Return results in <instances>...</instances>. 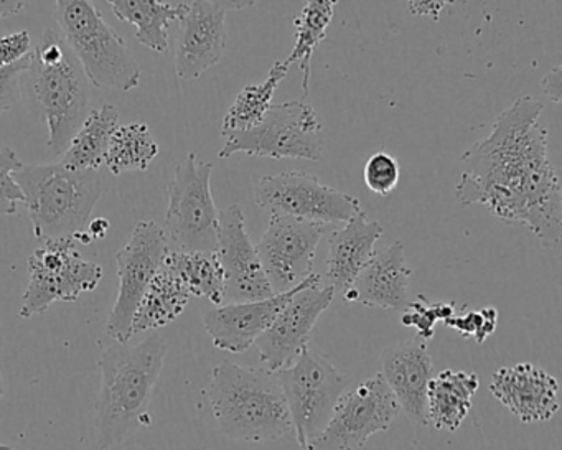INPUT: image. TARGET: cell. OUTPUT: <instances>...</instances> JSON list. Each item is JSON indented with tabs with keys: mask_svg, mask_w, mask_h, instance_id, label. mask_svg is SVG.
Instances as JSON below:
<instances>
[{
	"mask_svg": "<svg viewBox=\"0 0 562 450\" xmlns=\"http://www.w3.org/2000/svg\"><path fill=\"white\" fill-rule=\"evenodd\" d=\"M542 106L521 97L506 108L485 139L460 157L456 185L460 206L483 205L506 223H522L542 248L562 239L561 185L548 156V131L539 124Z\"/></svg>",
	"mask_w": 562,
	"mask_h": 450,
	"instance_id": "6da1fadb",
	"label": "cell"
},
{
	"mask_svg": "<svg viewBox=\"0 0 562 450\" xmlns=\"http://www.w3.org/2000/svg\"><path fill=\"white\" fill-rule=\"evenodd\" d=\"M167 350L169 345L159 334L134 347L113 341L104 348L97 406L98 450L121 446L140 426L149 424L146 407L162 374Z\"/></svg>",
	"mask_w": 562,
	"mask_h": 450,
	"instance_id": "7a4b0ae2",
	"label": "cell"
},
{
	"mask_svg": "<svg viewBox=\"0 0 562 450\" xmlns=\"http://www.w3.org/2000/svg\"><path fill=\"white\" fill-rule=\"evenodd\" d=\"M206 397L220 430L229 439L268 442L292 430L276 371L222 361L213 368Z\"/></svg>",
	"mask_w": 562,
	"mask_h": 450,
	"instance_id": "3957f363",
	"label": "cell"
},
{
	"mask_svg": "<svg viewBox=\"0 0 562 450\" xmlns=\"http://www.w3.org/2000/svg\"><path fill=\"white\" fill-rule=\"evenodd\" d=\"M38 241L74 238L85 232L103 193L98 170H71L64 164L24 166L14 173Z\"/></svg>",
	"mask_w": 562,
	"mask_h": 450,
	"instance_id": "277c9868",
	"label": "cell"
},
{
	"mask_svg": "<svg viewBox=\"0 0 562 450\" xmlns=\"http://www.w3.org/2000/svg\"><path fill=\"white\" fill-rule=\"evenodd\" d=\"M25 75L47 123V147L55 156H64L90 113V83L60 31L44 32Z\"/></svg>",
	"mask_w": 562,
	"mask_h": 450,
	"instance_id": "5b68a950",
	"label": "cell"
},
{
	"mask_svg": "<svg viewBox=\"0 0 562 450\" xmlns=\"http://www.w3.org/2000/svg\"><path fill=\"white\" fill-rule=\"evenodd\" d=\"M55 14L61 35L98 90L127 93L139 87L140 67L126 41L88 0H58Z\"/></svg>",
	"mask_w": 562,
	"mask_h": 450,
	"instance_id": "8992f818",
	"label": "cell"
},
{
	"mask_svg": "<svg viewBox=\"0 0 562 450\" xmlns=\"http://www.w3.org/2000/svg\"><path fill=\"white\" fill-rule=\"evenodd\" d=\"M213 164L195 153L177 166L169 185V205L162 232L172 251L215 252L218 248L220 213L213 202Z\"/></svg>",
	"mask_w": 562,
	"mask_h": 450,
	"instance_id": "52a82bcc",
	"label": "cell"
},
{
	"mask_svg": "<svg viewBox=\"0 0 562 450\" xmlns=\"http://www.w3.org/2000/svg\"><path fill=\"white\" fill-rule=\"evenodd\" d=\"M276 374L288 403L299 447L308 450L330 420L338 400L350 384V378L311 348H305L291 364L276 371Z\"/></svg>",
	"mask_w": 562,
	"mask_h": 450,
	"instance_id": "ba28073f",
	"label": "cell"
},
{
	"mask_svg": "<svg viewBox=\"0 0 562 450\" xmlns=\"http://www.w3.org/2000/svg\"><path fill=\"white\" fill-rule=\"evenodd\" d=\"M225 139L220 159L246 154L276 160H321L324 153V126L314 106L304 101L272 104L258 126L228 134Z\"/></svg>",
	"mask_w": 562,
	"mask_h": 450,
	"instance_id": "9c48e42d",
	"label": "cell"
},
{
	"mask_svg": "<svg viewBox=\"0 0 562 450\" xmlns=\"http://www.w3.org/2000/svg\"><path fill=\"white\" fill-rule=\"evenodd\" d=\"M29 285L22 295L21 317L45 314L55 302L78 301L94 291L103 268L81 258L74 238L50 239L27 259Z\"/></svg>",
	"mask_w": 562,
	"mask_h": 450,
	"instance_id": "30bf717a",
	"label": "cell"
},
{
	"mask_svg": "<svg viewBox=\"0 0 562 450\" xmlns=\"http://www.w3.org/2000/svg\"><path fill=\"white\" fill-rule=\"evenodd\" d=\"M256 205L271 215H285L315 225L348 223L363 212L360 200L325 185L301 170L266 176L256 183Z\"/></svg>",
	"mask_w": 562,
	"mask_h": 450,
	"instance_id": "8fae6325",
	"label": "cell"
},
{
	"mask_svg": "<svg viewBox=\"0 0 562 450\" xmlns=\"http://www.w3.org/2000/svg\"><path fill=\"white\" fill-rule=\"evenodd\" d=\"M401 413L380 373L341 394L321 436L308 450H360L374 434L390 429Z\"/></svg>",
	"mask_w": 562,
	"mask_h": 450,
	"instance_id": "7c38bea8",
	"label": "cell"
},
{
	"mask_svg": "<svg viewBox=\"0 0 562 450\" xmlns=\"http://www.w3.org/2000/svg\"><path fill=\"white\" fill-rule=\"evenodd\" d=\"M169 252L162 228L154 222H139L123 249L116 252L120 291L108 317L106 334L117 344H130L133 318L150 282Z\"/></svg>",
	"mask_w": 562,
	"mask_h": 450,
	"instance_id": "4fadbf2b",
	"label": "cell"
},
{
	"mask_svg": "<svg viewBox=\"0 0 562 450\" xmlns=\"http://www.w3.org/2000/svg\"><path fill=\"white\" fill-rule=\"evenodd\" d=\"M327 229L291 216L271 215L256 251L274 295L291 291L314 274L315 252Z\"/></svg>",
	"mask_w": 562,
	"mask_h": 450,
	"instance_id": "5bb4252c",
	"label": "cell"
},
{
	"mask_svg": "<svg viewBox=\"0 0 562 450\" xmlns=\"http://www.w3.org/2000/svg\"><path fill=\"white\" fill-rule=\"evenodd\" d=\"M256 2H189L180 21L177 38L176 74L180 80L193 81L220 64L226 50V14L251 8Z\"/></svg>",
	"mask_w": 562,
	"mask_h": 450,
	"instance_id": "9a60e30c",
	"label": "cell"
},
{
	"mask_svg": "<svg viewBox=\"0 0 562 450\" xmlns=\"http://www.w3.org/2000/svg\"><path fill=\"white\" fill-rule=\"evenodd\" d=\"M216 255L225 275L226 304L265 301L274 295L239 205H229L220 213Z\"/></svg>",
	"mask_w": 562,
	"mask_h": 450,
	"instance_id": "2e32d148",
	"label": "cell"
},
{
	"mask_svg": "<svg viewBox=\"0 0 562 450\" xmlns=\"http://www.w3.org/2000/svg\"><path fill=\"white\" fill-rule=\"evenodd\" d=\"M334 297V289L315 284L297 292L288 302L271 327L256 340L259 360L266 364V370L279 371L288 367L308 348L312 330Z\"/></svg>",
	"mask_w": 562,
	"mask_h": 450,
	"instance_id": "e0dca14e",
	"label": "cell"
},
{
	"mask_svg": "<svg viewBox=\"0 0 562 450\" xmlns=\"http://www.w3.org/2000/svg\"><path fill=\"white\" fill-rule=\"evenodd\" d=\"M322 278L312 274L311 278L295 285L284 294L272 295L265 301L241 302V304H223L210 308L203 315L206 334L212 338L218 350L229 353H243L251 348L259 337L271 327L274 318L281 314L282 308L297 292L321 284Z\"/></svg>",
	"mask_w": 562,
	"mask_h": 450,
	"instance_id": "ac0fdd59",
	"label": "cell"
},
{
	"mask_svg": "<svg viewBox=\"0 0 562 450\" xmlns=\"http://www.w3.org/2000/svg\"><path fill=\"white\" fill-rule=\"evenodd\" d=\"M381 376L396 397L401 409L419 426H427V390L432 380V357L426 341H400L381 357Z\"/></svg>",
	"mask_w": 562,
	"mask_h": 450,
	"instance_id": "d6986e66",
	"label": "cell"
},
{
	"mask_svg": "<svg viewBox=\"0 0 562 450\" xmlns=\"http://www.w3.org/2000/svg\"><path fill=\"white\" fill-rule=\"evenodd\" d=\"M490 391L521 423H546L559 410V384L552 374L532 363L495 371Z\"/></svg>",
	"mask_w": 562,
	"mask_h": 450,
	"instance_id": "ffe728a7",
	"label": "cell"
},
{
	"mask_svg": "<svg viewBox=\"0 0 562 450\" xmlns=\"http://www.w3.org/2000/svg\"><path fill=\"white\" fill-rule=\"evenodd\" d=\"M413 271L406 262L401 241L374 252L367 268L344 294L347 302L383 311L406 312L409 307V282Z\"/></svg>",
	"mask_w": 562,
	"mask_h": 450,
	"instance_id": "44dd1931",
	"label": "cell"
},
{
	"mask_svg": "<svg viewBox=\"0 0 562 450\" xmlns=\"http://www.w3.org/2000/svg\"><path fill=\"white\" fill-rule=\"evenodd\" d=\"M383 236V226L370 222L367 213H358L344 228L328 236L327 281L335 294L344 295L374 256V246Z\"/></svg>",
	"mask_w": 562,
	"mask_h": 450,
	"instance_id": "7402d4cb",
	"label": "cell"
},
{
	"mask_svg": "<svg viewBox=\"0 0 562 450\" xmlns=\"http://www.w3.org/2000/svg\"><path fill=\"white\" fill-rule=\"evenodd\" d=\"M479 374L473 371L443 370L432 378L427 390V419L442 430L459 429L472 409L479 390Z\"/></svg>",
	"mask_w": 562,
	"mask_h": 450,
	"instance_id": "603a6c76",
	"label": "cell"
},
{
	"mask_svg": "<svg viewBox=\"0 0 562 450\" xmlns=\"http://www.w3.org/2000/svg\"><path fill=\"white\" fill-rule=\"evenodd\" d=\"M111 9L120 21L136 27V41L143 47L164 54L169 50L170 25L186 18L189 2L113 0Z\"/></svg>",
	"mask_w": 562,
	"mask_h": 450,
	"instance_id": "cb8c5ba5",
	"label": "cell"
},
{
	"mask_svg": "<svg viewBox=\"0 0 562 450\" xmlns=\"http://www.w3.org/2000/svg\"><path fill=\"white\" fill-rule=\"evenodd\" d=\"M120 127V111L113 104L91 110L68 144L60 164L71 170H100L108 147Z\"/></svg>",
	"mask_w": 562,
	"mask_h": 450,
	"instance_id": "d4e9b609",
	"label": "cell"
},
{
	"mask_svg": "<svg viewBox=\"0 0 562 450\" xmlns=\"http://www.w3.org/2000/svg\"><path fill=\"white\" fill-rule=\"evenodd\" d=\"M189 301L190 294L186 285L162 265L137 307L131 334L134 337L172 324L186 311Z\"/></svg>",
	"mask_w": 562,
	"mask_h": 450,
	"instance_id": "484cf974",
	"label": "cell"
},
{
	"mask_svg": "<svg viewBox=\"0 0 562 450\" xmlns=\"http://www.w3.org/2000/svg\"><path fill=\"white\" fill-rule=\"evenodd\" d=\"M164 266L180 279L190 295L225 304V275L215 252H183L169 249Z\"/></svg>",
	"mask_w": 562,
	"mask_h": 450,
	"instance_id": "4316f807",
	"label": "cell"
},
{
	"mask_svg": "<svg viewBox=\"0 0 562 450\" xmlns=\"http://www.w3.org/2000/svg\"><path fill=\"white\" fill-rule=\"evenodd\" d=\"M288 74L289 68L285 67L284 61H276L265 81L243 88L235 103L229 106L228 113L223 117L222 136L245 133L258 126L271 110L276 90Z\"/></svg>",
	"mask_w": 562,
	"mask_h": 450,
	"instance_id": "83f0119b",
	"label": "cell"
},
{
	"mask_svg": "<svg viewBox=\"0 0 562 450\" xmlns=\"http://www.w3.org/2000/svg\"><path fill=\"white\" fill-rule=\"evenodd\" d=\"M335 4L337 2L334 0H312L294 19L295 44L284 65L289 68L292 64H299L301 67L302 90L305 97L308 94L312 57L318 45L327 37V29L334 21Z\"/></svg>",
	"mask_w": 562,
	"mask_h": 450,
	"instance_id": "f1b7e54d",
	"label": "cell"
},
{
	"mask_svg": "<svg viewBox=\"0 0 562 450\" xmlns=\"http://www.w3.org/2000/svg\"><path fill=\"white\" fill-rule=\"evenodd\" d=\"M159 144L154 139L147 124L131 123L117 127L108 147L106 164L108 170L113 176H123L126 172L149 169L153 160L159 156Z\"/></svg>",
	"mask_w": 562,
	"mask_h": 450,
	"instance_id": "f546056e",
	"label": "cell"
},
{
	"mask_svg": "<svg viewBox=\"0 0 562 450\" xmlns=\"http://www.w3.org/2000/svg\"><path fill=\"white\" fill-rule=\"evenodd\" d=\"M457 314L456 304L443 302H429L424 295L411 302L406 312H403L401 324L404 327L416 328L419 340L426 341L434 337L437 322L449 320Z\"/></svg>",
	"mask_w": 562,
	"mask_h": 450,
	"instance_id": "4dcf8cb0",
	"label": "cell"
},
{
	"mask_svg": "<svg viewBox=\"0 0 562 450\" xmlns=\"http://www.w3.org/2000/svg\"><path fill=\"white\" fill-rule=\"evenodd\" d=\"M24 167L18 154L11 147L0 150V215L14 216L19 203H24V193L15 182L14 173Z\"/></svg>",
	"mask_w": 562,
	"mask_h": 450,
	"instance_id": "1f68e13d",
	"label": "cell"
},
{
	"mask_svg": "<svg viewBox=\"0 0 562 450\" xmlns=\"http://www.w3.org/2000/svg\"><path fill=\"white\" fill-rule=\"evenodd\" d=\"M400 164L391 154L376 153L364 164V183L371 192L387 196L396 190L400 183Z\"/></svg>",
	"mask_w": 562,
	"mask_h": 450,
	"instance_id": "d6a6232c",
	"label": "cell"
},
{
	"mask_svg": "<svg viewBox=\"0 0 562 450\" xmlns=\"http://www.w3.org/2000/svg\"><path fill=\"white\" fill-rule=\"evenodd\" d=\"M443 324L462 337H472L476 344L482 345L496 330L498 311L495 307H485L482 311H470L463 315L456 314Z\"/></svg>",
	"mask_w": 562,
	"mask_h": 450,
	"instance_id": "836d02e7",
	"label": "cell"
},
{
	"mask_svg": "<svg viewBox=\"0 0 562 450\" xmlns=\"http://www.w3.org/2000/svg\"><path fill=\"white\" fill-rule=\"evenodd\" d=\"M32 64V54L12 67L0 70V114L11 111L22 100V77Z\"/></svg>",
	"mask_w": 562,
	"mask_h": 450,
	"instance_id": "e575fe53",
	"label": "cell"
},
{
	"mask_svg": "<svg viewBox=\"0 0 562 450\" xmlns=\"http://www.w3.org/2000/svg\"><path fill=\"white\" fill-rule=\"evenodd\" d=\"M32 54V38L27 31L0 38V70L12 67Z\"/></svg>",
	"mask_w": 562,
	"mask_h": 450,
	"instance_id": "d590c367",
	"label": "cell"
},
{
	"mask_svg": "<svg viewBox=\"0 0 562 450\" xmlns=\"http://www.w3.org/2000/svg\"><path fill=\"white\" fill-rule=\"evenodd\" d=\"M542 91L551 98L554 103H559L561 101V67H554L548 75H546L544 80H542Z\"/></svg>",
	"mask_w": 562,
	"mask_h": 450,
	"instance_id": "8d00e7d4",
	"label": "cell"
},
{
	"mask_svg": "<svg viewBox=\"0 0 562 450\" xmlns=\"http://www.w3.org/2000/svg\"><path fill=\"white\" fill-rule=\"evenodd\" d=\"M449 2H409L407 9L413 12L414 15H420V18H434L437 19L440 12L447 8Z\"/></svg>",
	"mask_w": 562,
	"mask_h": 450,
	"instance_id": "74e56055",
	"label": "cell"
},
{
	"mask_svg": "<svg viewBox=\"0 0 562 450\" xmlns=\"http://www.w3.org/2000/svg\"><path fill=\"white\" fill-rule=\"evenodd\" d=\"M25 2L22 0H0V19H11L21 14Z\"/></svg>",
	"mask_w": 562,
	"mask_h": 450,
	"instance_id": "f35d334b",
	"label": "cell"
},
{
	"mask_svg": "<svg viewBox=\"0 0 562 450\" xmlns=\"http://www.w3.org/2000/svg\"><path fill=\"white\" fill-rule=\"evenodd\" d=\"M110 226L111 223L106 218H94V222H91L88 226V233L93 239H103L110 232Z\"/></svg>",
	"mask_w": 562,
	"mask_h": 450,
	"instance_id": "ab89813d",
	"label": "cell"
},
{
	"mask_svg": "<svg viewBox=\"0 0 562 450\" xmlns=\"http://www.w3.org/2000/svg\"><path fill=\"white\" fill-rule=\"evenodd\" d=\"M4 396V376L0 373V397Z\"/></svg>",
	"mask_w": 562,
	"mask_h": 450,
	"instance_id": "60d3db41",
	"label": "cell"
},
{
	"mask_svg": "<svg viewBox=\"0 0 562 450\" xmlns=\"http://www.w3.org/2000/svg\"><path fill=\"white\" fill-rule=\"evenodd\" d=\"M0 450H18L15 447L8 446V443H0Z\"/></svg>",
	"mask_w": 562,
	"mask_h": 450,
	"instance_id": "b9f144b4",
	"label": "cell"
}]
</instances>
